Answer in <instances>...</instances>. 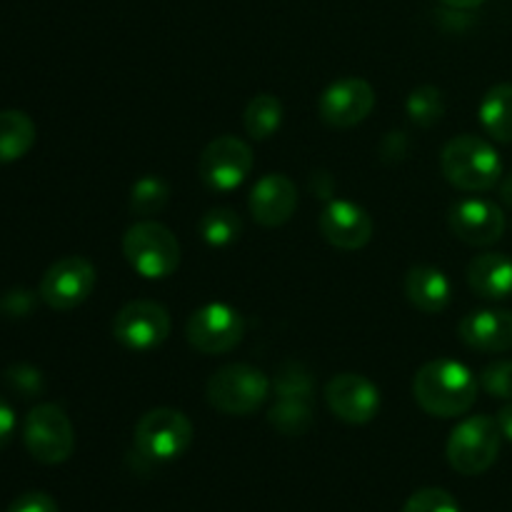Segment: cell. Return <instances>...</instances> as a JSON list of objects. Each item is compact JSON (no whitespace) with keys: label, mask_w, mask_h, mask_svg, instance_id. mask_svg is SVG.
I'll return each instance as SVG.
<instances>
[{"label":"cell","mask_w":512,"mask_h":512,"mask_svg":"<svg viewBox=\"0 0 512 512\" xmlns=\"http://www.w3.org/2000/svg\"><path fill=\"white\" fill-rule=\"evenodd\" d=\"M478 378L460 360L438 358L425 363L413 378L415 403L433 418H458L478 400Z\"/></svg>","instance_id":"cell-1"},{"label":"cell","mask_w":512,"mask_h":512,"mask_svg":"<svg viewBox=\"0 0 512 512\" xmlns=\"http://www.w3.org/2000/svg\"><path fill=\"white\" fill-rule=\"evenodd\" d=\"M445 180L463 193H485L503 178V160L498 150L478 135H458L448 140L440 153Z\"/></svg>","instance_id":"cell-2"},{"label":"cell","mask_w":512,"mask_h":512,"mask_svg":"<svg viewBox=\"0 0 512 512\" xmlns=\"http://www.w3.org/2000/svg\"><path fill=\"white\" fill-rule=\"evenodd\" d=\"M123 255L143 278L165 280L178 270L180 243L158 220H138L123 235Z\"/></svg>","instance_id":"cell-3"},{"label":"cell","mask_w":512,"mask_h":512,"mask_svg":"<svg viewBox=\"0 0 512 512\" xmlns=\"http://www.w3.org/2000/svg\"><path fill=\"white\" fill-rule=\"evenodd\" d=\"M208 403L225 415H253L270 395V380L263 370L245 363L223 365L208 380Z\"/></svg>","instance_id":"cell-4"},{"label":"cell","mask_w":512,"mask_h":512,"mask_svg":"<svg viewBox=\"0 0 512 512\" xmlns=\"http://www.w3.org/2000/svg\"><path fill=\"white\" fill-rule=\"evenodd\" d=\"M503 433L498 420L490 415H473L458 423L448 440V463L460 475H483L495 465L500 455Z\"/></svg>","instance_id":"cell-5"},{"label":"cell","mask_w":512,"mask_h":512,"mask_svg":"<svg viewBox=\"0 0 512 512\" xmlns=\"http://www.w3.org/2000/svg\"><path fill=\"white\" fill-rule=\"evenodd\" d=\"M193 423L175 408L148 410L135 425V450L150 463H170L193 443Z\"/></svg>","instance_id":"cell-6"},{"label":"cell","mask_w":512,"mask_h":512,"mask_svg":"<svg viewBox=\"0 0 512 512\" xmlns=\"http://www.w3.org/2000/svg\"><path fill=\"white\" fill-rule=\"evenodd\" d=\"M23 443L38 463L60 465L75 450L73 423L60 405L40 403L25 418Z\"/></svg>","instance_id":"cell-7"},{"label":"cell","mask_w":512,"mask_h":512,"mask_svg":"<svg viewBox=\"0 0 512 512\" xmlns=\"http://www.w3.org/2000/svg\"><path fill=\"white\" fill-rule=\"evenodd\" d=\"M253 170V148L235 135L210 140L198 160V175L215 193H230L248 180Z\"/></svg>","instance_id":"cell-8"},{"label":"cell","mask_w":512,"mask_h":512,"mask_svg":"<svg viewBox=\"0 0 512 512\" xmlns=\"http://www.w3.org/2000/svg\"><path fill=\"white\" fill-rule=\"evenodd\" d=\"M170 313L155 300H130L118 310L113 320V335L125 350L150 353L168 340Z\"/></svg>","instance_id":"cell-9"},{"label":"cell","mask_w":512,"mask_h":512,"mask_svg":"<svg viewBox=\"0 0 512 512\" xmlns=\"http://www.w3.org/2000/svg\"><path fill=\"white\" fill-rule=\"evenodd\" d=\"M245 333V320L228 303H208L195 310L185 325V338L198 353L223 355L238 348Z\"/></svg>","instance_id":"cell-10"},{"label":"cell","mask_w":512,"mask_h":512,"mask_svg":"<svg viewBox=\"0 0 512 512\" xmlns=\"http://www.w3.org/2000/svg\"><path fill=\"white\" fill-rule=\"evenodd\" d=\"M95 280H98V273L88 258L68 255L45 270L38 295L48 308L73 310L93 295Z\"/></svg>","instance_id":"cell-11"},{"label":"cell","mask_w":512,"mask_h":512,"mask_svg":"<svg viewBox=\"0 0 512 512\" xmlns=\"http://www.w3.org/2000/svg\"><path fill=\"white\" fill-rule=\"evenodd\" d=\"M375 108V90L363 78H340L323 90L318 100L320 120L330 128H355Z\"/></svg>","instance_id":"cell-12"},{"label":"cell","mask_w":512,"mask_h":512,"mask_svg":"<svg viewBox=\"0 0 512 512\" xmlns=\"http://www.w3.org/2000/svg\"><path fill=\"white\" fill-rule=\"evenodd\" d=\"M330 413L348 425H365L380 413V390L358 373H340L323 390Z\"/></svg>","instance_id":"cell-13"},{"label":"cell","mask_w":512,"mask_h":512,"mask_svg":"<svg viewBox=\"0 0 512 512\" xmlns=\"http://www.w3.org/2000/svg\"><path fill=\"white\" fill-rule=\"evenodd\" d=\"M450 230L468 245H493L505 233V215L495 203L483 198L460 200L450 208Z\"/></svg>","instance_id":"cell-14"},{"label":"cell","mask_w":512,"mask_h":512,"mask_svg":"<svg viewBox=\"0 0 512 512\" xmlns=\"http://www.w3.org/2000/svg\"><path fill=\"white\" fill-rule=\"evenodd\" d=\"M318 225L323 238L340 250H360L373 238V218L353 200H330Z\"/></svg>","instance_id":"cell-15"},{"label":"cell","mask_w":512,"mask_h":512,"mask_svg":"<svg viewBox=\"0 0 512 512\" xmlns=\"http://www.w3.org/2000/svg\"><path fill=\"white\" fill-rule=\"evenodd\" d=\"M250 215L265 228H280L298 210V188L283 173H268L250 190Z\"/></svg>","instance_id":"cell-16"},{"label":"cell","mask_w":512,"mask_h":512,"mask_svg":"<svg viewBox=\"0 0 512 512\" xmlns=\"http://www.w3.org/2000/svg\"><path fill=\"white\" fill-rule=\"evenodd\" d=\"M458 335L468 348L480 353L512 350V310H475L458 325Z\"/></svg>","instance_id":"cell-17"},{"label":"cell","mask_w":512,"mask_h":512,"mask_svg":"<svg viewBox=\"0 0 512 512\" xmlns=\"http://www.w3.org/2000/svg\"><path fill=\"white\" fill-rule=\"evenodd\" d=\"M405 295L420 313L438 315L453 300V285L448 275L433 265H415L405 275Z\"/></svg>","instance_id":"cell-18"},{"label":"cell","mask_w":512,"mask_h":512,"mask_svg":"<svg viewBox=\"0 0 512 512\" xmlns=\"http://www.w3.org/2000/svg\"><path fill=\"white\" fill-rule=\"evenodd\" d=\"M468 285L485 300H505L512 295V258L503 253H483L470 260Z\"/></svg>","instance_id":"cell-19"},{"label":"cell","mask_w":512,"mask_h":512,"mask_svg":"<svg viewBox=\"0 0 512 512\" xmlns=\"http://www.w3.org/2000/svg\"><path fill=\"white\" fill-rule=\"evenodd\" d=\"M35 143V123L23 110H0V163H15Z\"/></svg>","instance_id":"cell-20"},{"label":"cell","mask_w":512,"mask_h":512,"mask_svg":"<svg viewBox=\"0 0 512 512\" xmlns=\"http://www.w3.org/2000/svg\"><path fill=\"white\" fill-rule=\"evenodd\" d=\"M480 123L498 143H512V85L500 83L480 103Z\"/></svg>","instance_id":"cell-21"},{"label":"cell","mask_w":512,"mask_h":512,"mask_svg":"<svg viewBox=\"0 0 512 512\" xmlns=\"http://www.w3.org/2000/svg\"><path fill=\"white\" fill-rule=\"evenodd\" d=\"M245 130L253 140H268L270 135H275L283 123V103H280L275 95L260 93L245 105L243 113Z\"/></svg>","instance_id":"cell-22"},{"label":"cell","mask_w":512,"mask_h":512,"mask_svg":"<svg viewBox=\"0 0 512 512\" xmlns=\"http://www.w3.org/2000/svg\"><path fill=\"white\" fill-rule=\"evenodd\" d=\"M268 420L278 433L295 438V435L308 433V428L313 425V405L310 400L278 398V403L270 408Z\"/></svg>","instance_id":"cell-23"},{"label":"cell","mask_w":512,"mask_h":512,"mask_svg":"<svg viewBox=\"0 0 512 512\" xmlns=\"http://www.w3.org/2000/svg\"><path fill=\"white\" fill-rule=\"evenodd\" d=\"M168 200V183L163 178H158V175H145V178L135 180L133 188H130V213L135 218L148 220L150 215H158L168 205Z\"/></svg>","instance_id":"cell-24"},{"label":"cell","mask_w":512,"mask_h":512,"mask_svg":"<svg viewBox=\"0 0 512 512\" xmlns=\"http://www.w3.org/2000/svg\"><path fill=\"white\" fill-rule=\"evenodd\" d=\"M243 230V220L238 213L230 208H213L200 218L198 233L210 248H225V245L235 243Z\"/></svg>","instance_id":"cell-25"},{"label":"cell","mask_w":512,"mask_h":512,"mask_svg":"<svg viewBox=\"0 0 512 512\" xmlns=\"http://www.w3.org/2000/svg\"><path fill=\"white\" fill-rule=\"evenodd\" d=\"M405 110L415 125L430 128V125L440 123V118L445 115V98L435 85H420L405 100Z\"/></svg>","instance_id":"cell-26"},{"label":"cell","mask_w":512,"mask_h":512,"mask_svg":"<svg viewBox=\"0 0 512 512\" xmlns=\"http://www.w3.org/2000/svg\"><path fill=\"white\" fill-rule=\"evenodd\" d=\"M275 398L313 400V375L303 363L288 360L275 373Z\"/></svg>","instance_id":"cell-27"},{"label":"cell","mask_w":512,"mask_h":512,"mask_svg":"<svg viewBox=\"0 0 512 512\" xmlns=\"http://www.w3.org/2000/svg\"><path fill=\"white\" fill-rule=\"evenodd\" d=\"M3 380L15 395H20V398H38V395L45 390L43 373H40L38 368H33V365H25V363L13 365V368L5 370Z\"/></svg>","instance_id":"cell-28"},{"label":"cell","mask_w":512,"mask_h":512,"mask_svg":"<svg viewBox=\"0 0 512 512\" xmlns=\"http://www.w3.org/2000/svg\"><path fill=\"white\" fill-rule=\"evenodd\" d=\"M480 388L498 400H512V360H495L483 368L478 378Z\"/></svg>","instance_id":"cell-29"},{"label":"cell","mask_w":512,"mask_h":512,"mask_svg":"<svg viewBox=\"0 0 512 512\" xmlns=\"http://www.w3.org/2000/svg\"><path fill=\"white\" fill-rule=\"evenodd\" d=\"M403 512H460V505L448 490L423 488L410 495Z\"/></svg>","instance_id":"cell-30"},{"label":"cell","mask_w":512,"mask_h":512,"mask_svg":"<svg viewBox=\"0 0 512 512\" xmlns=\"http://www.w3.org/2000/svg\"><path fill=\"white\" fill-rule=\"evenodd\" d=\"M35 308V295L30 290H10L0 298V313L8 315V318H25V315L33 313Z\"/></svg>","instance_id":"cell-31"},{"label":"cell","mask_w":512,"mask_h":512,"mask_svg":"<svg viewBox=\"0 0 512 512\" xmlns=\"http://www.w3.org/2000/svg\"><path fill=\"white\" fill-rule=\"evenodd\" d=\"M5 512H60V508L48 493L33 490V493H25L20 498H15Z\"/></svg>","instance_id":"cell-32"},{"label":"cell","mask_w":512,"mask_h":512,"mask_svg":"<svg viewBox=\"0 0 512 512\" xmlns=\"http://www.w3.org/2000/svg\"><path fill=\"white\" fill-rule=\"evenodd\" d=\"M15 435V410L10 408L8 400L0 398V450L13 440Z\"/></svg>","instance_id":"cell-33"},{"label":"cell","mask_w":512,"mask_h":512,"mask_svg":"<svg viewBox=\"0 0 512 512\" xmlns=\"http://www.w3.org/2000/svg\"><path fill=\"white\" fill-rule=\"evenodd\" d=\"M495 420H498V428H500V433H503V438H508L512 443V403L505 405Z\"/></svg>","instance_id":"cell-34"},{"label":"cell","mask_w":512,"mask_h":512,"mask_svg":"<svg viewBox=\"0 0 512 512\" xmlns=\"http://www.w3.org/2000/svg\"><path fill=\"white\" fill-rule=\"evenodd\" d=\"M443 5H448V8H455V10H470V8H478V5H483L485 0H440Z\"/></svg>","instance_id":"cell-35"},{"label":"cell","mask_w":512,"mask_h":512,"mask_svg":"<svg viewBox=\"0 0 512 512\" xmlns=\"http://www.w3.org/2000/svg\"><path fill=\"white\" fill-rule=\"evenodd\" d=\"M500 198H503L505 205H510L512 208V170L510 175H505L503 183H500Z\"/></svg>","instance_id":"cell-36"}]
</instances>
